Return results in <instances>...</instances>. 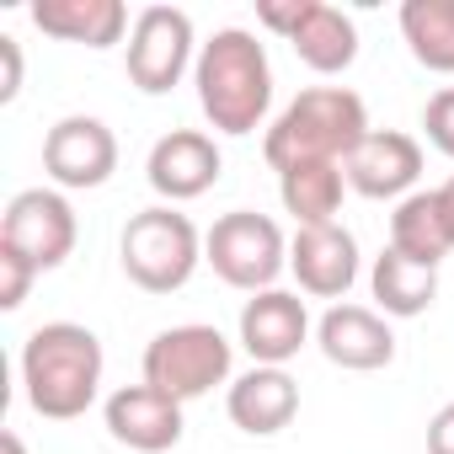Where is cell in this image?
Returning a JSON list of instances; mask_svg holds the SVG:
<instances>
[{"instance_id":"cell-1","label":"cell","mask_w":454,"mask_h":454,"mask_svg":"<svg viewBox=\"0 0 454 454\" xmlns=\"http://www.w3.org/2000/svg\"><path fill=\"white\" fill-rule=\"evenodd\" d=\"M192 86H198V107H203L208 129H219V134L241 139L268 123L273 65H268V49L257 43V33H247V27H219L198 49Z\"/></svg>"},{"instance_id":"cell-2","label":"cell","mask_w":454,"mask_h":454,"mask_svg":"<svg viewBox=\"0 0 454 454\" xmlns=\"http://www.w3.org/2000/svg\"><path fill=\"white\" fill-rule=\"evenodd\" d=\"M102 337L81 321H49L22 342V390L27 406L49 422H75L102 390Z\"/></svg>"},{"instance_id":"cell-3","label":"cell","mask_w":454,"mask_h":454,"mask_svg":"<svg viewBox=\"0 0 454 454\" xmlns=\"http://www.w3.org/2000/svg\"><path fill=\"white\" fill-rule=\"evenodd\" d=\"M369 134V107L348 86H310L300 91L262 139V155L273 171L305 166V160H348L358 139Z\"/></svg>"},{"instance_id":"cell-4","label":"cell","mask_w":454,"mask_h":454,"mask_svg":"<svg viewBox=\"0 0 454 454\" xmlns=\"http://www.w3.org/2000/svg\"><path fill=\"white\" fill-rule=\"evenodd\" d=\"M118 262H123L129 284H139L145 294H176L192 284V273L203 262V236L182 208L150 203L123 224Z\"/></svg>"},{"instance_id":"cell-5","label":"cell","mask_w":454,"mask_h":454,"mask_svg":"<svg viewBox=\"0 0 454 454\" xmlns=\"http://www.w3.org/2000/svg\"><path fill=\"white\" fill-rule=\"evenodd\" d=\"M231 364H236V348L219 326H203V321H187V326H166L150 337L145 348V385H155L160 395L171 401H198L208 395L214 385L231 380Z\"/></svg>"},{"instance_id":"cell-6","label":"cell","mask_w":454,"mask_h":454,"mask_svg":"<svg viewBox=\"0 0 454 454\" xmlns=\"http://www.w3.org/2000/svg\"><path fill=\"white\" fill-rule=\"evenodd\" d=\"M203 262L231 289L262 294V289H278V273L289 268V241L268 214L231 208V214H219L214 231L203 236Z\"/></svg>"},{"instance_id":"cell-7","label":"cell","mask_w":454,"mask_h":454,"mask_svg":"<svg viewBox=\"0 0 454 454\" xmlns=\"http://www.w3.org/2000/svg\"><path fill=\"white\" fill-rule=\"evenodd\" d=\"M257 22L278 33L300 54V65H310L316 75H342L358 59L353 17L326 6V0H257Z\"/></svg>"},{"instance_id":"cell-8","label":"cell","mask_w":454,"mask_h":454,"mask_svg":"<svg viewBox=\"0 0 454 454\" xmlns=\"http://www.w3.org/2000/svg\"><path fill=\"white\" fill-rule=\"evenodd\" d=\"M75 236H81V224L59 187H22L6 203V214H0V247L22 252L38 273L65 268L75 252Z\"/></svg>"},{"instance_id":"cell-9","label":"cell","mask_w":454,"mask_h":454,"mask_svg":"<svg viewBox=\"0 0 454 454\" xmlns=\"http://www.w3.org/2000/svg\"><path fill=\"white\" fill-rule=\"evenodd\" d=\"M192 65V17L176 6H145L129 33V81L145 97H166Z\"/></svg>"},{"instance_id":"cell-10","label":"cell","mask_w":454,"mask_h":454,"mask_svg":"<svg viewBox=\"0 0 454 454\" xmlns=\"http://www.w3.org/2000/svg\"><path fill=\"white\" fill-rule=\"evenodd\" d=\"M43 171L54 176V187L65 192H86L102 187L118 171V139L102 118L91 113H70L43 134Z\"/></svg>"},{"instance_id":"cell-11","label":"cell","mask_w":454,"mask_h":454,"mask_svg":"<svg viewBox=\"0 0 454 454\" xmlns=\"http://www.w3.org/2000/svg\"><path fill=\"white\" fill-rule=\"evenodd\" d=\"M219 171H224L219 145H214V134H203V129H171V134H160L155 150H150V160H145L150 187H155L160 203H171V208L203 198V192L219 182Z\"/></svg>"},{"instance_id":"cell-12","label":"cell","mask_w":454,"mask_h":454,"mask_svg":"<svg viewBox=\"0 0 454 454\" xmlns=\"http://www.w3.org/2000/svg\"><path fill=\"white\" fill-rule=\"evenodd\" d=\"M348 187L358 198H411L417 176H422V145L401 129H369L358 139V150L342 160Z\"/></svg>"},{"instance_id":"cell-13","label":"cell","mask_w":454,"mask_h":454,"mask_svg":"<svg viewBox=\"0 0 454 454\" xmlns=\"http://www.w3.org/2000/svg\"><path fill=\"white\" fill-rule=\"evenodd\" d=\"M102 422L113 433V443L134 449V454H166L182 443V401L160 395L155 385H123L107 395L102 406Z\"/></svg>"},{"instance_id":"cell-14","label":"cell","mask_w":454,"mask_h":454,"mask_svg":"<svg viewBox=\"0 0 454 454\" xmlns=\"http://www.w3.org/2000/svg\"><path fill=\"white\" fill-rule=\"evenodd\" d=\"M289 273L310 300H342L358 284V241L342 224H305L289 241Z\"/></svg>"},{"instance_id":"cell-15","label":"cell","mask_w":454,"mask_h":454,"mask_svg":"<svg viewBox=\"0 0 454 454\" xmlns=\"http://www.w3.org/2000/svg\"><path fill=\"white\" fill-rule=\"evenodd\" d=\"M305 342H310V310H305L300 294L262 289L241 305V348L252 353V364L284 369Z\"/></svg>"},{"instance_id":"cell-16","label":"cell","mask_w":454,"mask_h":454,"mask_svg":"<svg viewBox=\"0 0 454 454\" xmlns=\"http://www.w3.org/2000/svg\"><path fill=\"white\" fill-rule=\"evenodd\" d=\"M316 348L326 353V364L353 369V374H374L395 358V332L380 310L369 305H332L316 321Z\"/></svg>"},{"instance_id":"cell-17","label":"cell","mask_w":454,"mask_h":454,"mask_svg":"<svg viewBox=\"0 0 454 454\" xmlns=\"http://www.w3.org/2000/svg\"><path fill=\"white\" fill-rule=\"evenodd\" d=\"M224 411H231V422L252 438H273L284 433L294 417H300V385L289 369H247L241 380H231V390H224Z\"/></svg>"},{"instance_id":"cell-18","label":"cell","mask_w":454,"mask_h":454,"mask_svg":"<svg viewBox=\"0 0 454 454\" xmlns=\"http://www.w3.org/2000/svg\"><path fill=\"white\" fill-rule=\"evenodd\" d=\"M33 22L38 33L86 49H113L123 43V33H134L123 0H33Z\"/></svg>"},{"instance_id":"cell-19","label":"cell","mask_w":454,"mask_h":454,"mask_svg":"<svg viewBox=\"0 0 454 454\" xmlns=\"http://www.w3.org/2000/svg\"><path fill=\"white\" fill-rule=\"evenodd\" d=\"M390 247L401 257L422 262V268H438L454 252V224H449V208H443L438 187H427V192L417 187L411 198L395 203V214H390Z\"/></svg>"},{"instance_id":"cell-20","label":"cell","mask_w":454,"mask_h":454,"mask_svg":"<svg viewBox=\"0 0 454 454\" xmlns=\"http://www.w3.org/2000/svg\"><path fill=\"white\" fill-rule=\"evenodd\" d=\"M342 187H348L342 160H305V166L278 171V198H284V214H294L300 231H305V224H337Z\"/></svg>"},{"instance_id":"cell-21","label":"cell","mask_w":454,"mask_h":454,"mask_svg":"<svg viewBox=\"0 0 454 454\" xmlns=\"http://www.w3.org/2000/svg\"><path fill=\"white\" fill-rule=\"evenodd\" d=\"M369 289H374V300H380L385 316L411 321V316H422L438 300V268H422V262L401 257L395 247H385L374 257V268H369Z\"/></svg>"},{"instance_id":"cell-22","label":"cell","mask_w":454,"mask_h":454,"mask_svg":"<svg viewBox=\"0 0 454 454\" xmlns=\"http://www.w3.org/2000/svg\"><path fill=\"white\" fill-rule=\"evenodd\" d=\"M401 38L411 59L433 75H454V0H406Z\"/></svg>"},{"instance_id":"cell-23","label":"cell","mask_w":454,"mask_h":454,"mask_svg":"<svg viewBox=\"0 0 454 454\" xmlns=\"http://www.w3.org/2000/svg\"><path fill=\"white\" fill-rule=\"evenodd\" d=\"M33 278H38V268H33L22 252L0 247V310H22V305H27Z\"/></svg>"},{"instance_id":"cell-24","label":"cell","mask_w":454,"mask_h":454,"mask_svg":"<svg viewBox=\"0 0 454 454\" xmlns=\"http://www.w3.org/2000/svg\"><path fill=\"white\" fill-rule=\"evenodd\" d=\"M422 129H427V145H433L438 155L454 160V86H443V91L427 97V107H422Z\"/></svg>"},{"instance_id":"cell-25","label":"cell","mask_w":454,"mask_h":454,"mask_svg":"<svg viewBox=\"0 0 454 454\" xmlns=\"http://www.w3.org/2000/svg\"><path fill=\"white\" fill-rule=\"evenodd\" d=\"M17 91H22V43L0 33V102H17Z\"/></svg>"},{"instance_id":"cell-26","label":"cell","mask_w":454,"mask_h":454,"mask_svg":"<svg viewBox=\"0 0 454 454\" xmlns=\"http://www.w3.org/2000/svg\"><path fill=\"white\" fill-rule=\"evenodd\" d=\"M427 454H454V401L433 411V422H427Z\"/></svg>"},{"instance_id":"cell-27","label":"cell","mask_w":454,"mask_h":454,"mask_svg":"<svg viewBox=\"0 0 454 454\" xmlns=\"http://www.w3.org/2000/svg\"><path fill=\"white\" fill-rule=\"evenodd\" d=\"M0 454H27V443L17 433H0Z\"/></svg>"},{"instance_id":"cell-28","label":"cell","mask_w":454,"mask_h":454,"mask_svg":"<svg viewBox=\"0 0 454 454\" xmlns=\"http://www.w3.org/2000/svg\"><path fill=\"white\" fill-rule=\"evenodd\" d=\"M438 198H443V208H449V224H454V176H449V182L438 187Z\"/></svg>"}]
</instances>
